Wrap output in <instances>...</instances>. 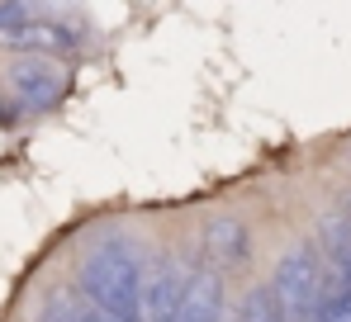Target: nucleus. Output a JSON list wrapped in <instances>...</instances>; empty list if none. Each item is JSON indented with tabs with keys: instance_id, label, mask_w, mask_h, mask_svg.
<instances>
[{
	"instance_id": "nucleus-1",
	"label": "nucleus",
	"mask_w": 351,
	"mask_h": 322,
	"mask_svg": "<svg viewBox=\"0 0 351 322\" xmlns=\"http://www.w3.org/2000/svg\"><path fill=\"white\" fill-rule=\"evenodd\" d=\"M81 289H86L90 308L119 322H143V280L123 251H95L81 266Z\"/></svg>"
},
{
	"instance_id": "nucleus-2",
	"label": "nucleus",
	"mask_w": 351,
	"mask_h": 322,
	"mask_svg": "<svg viewBox=\"0 0 351 322\" xmlns=\"http://www.w3.org/2000/svg\"><path fill=\"white\" fill-rule=\"evenodd\" d=\"M323 261H318V251L313 247H294L285 251V261L276 266V280H271V294L280 299V308H285V318H304L318 308V299H323Z\"/></svg>"
},
{
	"instance_id": "nucleus-3",
	"label": "nucleus",
	"mask_w": 351,
	"mask_h": 322,
	"mask_svg": "<svg viewBox=\"0 0 351 322\" xmlns=\"http://www.w3.org/2000/svg\"><path fill=\"white\" fill-rule=\"evenodd\" d=\"M10 86L19 95V105L29 109H53L66 90V71H62L53 57H19L10 66Z\"/></svg>"
},
{
	"instance_id": "nucleus-4",
	"label": "nucleus",
	"mask_w": 351,
	"mask_h": 322,
	"mask_svg": "<svg viewBox=\"0 0 351 322\" xmlns=\"http://www.w3.org/2000/svg\"><path fill=\"white\" fill-rule=\"evenodd\" d=\"M185 289H190V275L176 266V261H167V266L143 284V322H180Z\"/></svg>"
},
{
	"instance_id": "nucleus-5",
	"label": "nucleus",
	"mask_w": 351,
	"mask_h": 322,
	"mask_svg": "<svg viewBox=\"0 0 351 322\" xmlns=\"http://www.w3.org/2000/svg\"><path fill=\"white\" fill-rule=\"evenodd\" d=\"M180 322H223V275L214 266H199L190 275Z\"/></svg>"
},
{
	"instance_id": "nucleus-6",
	"label": "nucleus",
	"mask_w": 351,
	"mask_h": 322,
	"mask_svg": "<svg viewBox=\"0 0 351 322\" xmlns=\"http://www.w3.org/2000/svg\"><path fill=\"white\" fill-rule=\"evenodd\" d=\"M0 43H5V48H24L29 57H53V53L76 48V34L62 29V24H29V19H24V24H14V29H5Z\"/></svg>"
},
{
	"instance_id": "nucleus-7",
	"label": "nucleus",
	"mask_w": 351,
	"mask_h": 322,
	"mask_svg": "<svg viewBox=\"0 0 351 322\" xmlns=\"http://www.w3.org/2000/svg\"><path fill=\"white\" fill-rule=\"evenodd\" d=\"M204 256H209L214 266H242V261L252 256L247 227H242L237 218H214V223L204 227Z\"/></svg>"
},
{
	"instance_id": "nucleus-8",
	"label": "nucleus",
	"mask_w": 351,
	"mask_h": 322,
	"mask_svg": "<svg viewBox=\"0 0 351 322\" xmlns=\"http://www.w3.org/2000/svg\"><path fill=\"white\" fill-rule=\"evenodd\" d=\"M308 322H351V289L347 284H328L318 308L308 313Z\"/></svg>"
},
{
	"instance_id": "nucleus-9",
	"label": "nucleus",
	"mask_w": 351,
	"mask_h": 322,
	"mask_svg": "<svg viewBox=\"0 0 351 322\" xmlns=\"http://www.w3.org/2000/svg\"><path fill=\"white\" fill-rule=\"evenodd\" d=\"M242 322H290L285 318V308H280V299L271 294V289H252L247 299H242Z\"/></svg>"
},
{
	"instance_id": "nucleus-10",
	"label": "nucleus",
	"mask_w": 351,
	"mask_h": 322,
	"mask_svg": "<svg viewBox=\"0 0 351 322\" xmlns=\"http://www.w3.org/2000/svg\"><path fill=\"white\" fill-rule=\"evenodd\" d=\"M76 322H119V318H110V313H100V308H90V304H86V308L76 313Z\"/></svg>"
},
{
	"instance_id": "nucleus-11",
	"label": "nucleus",
	"mask_w": 351,
	"mask_h": 322,
	"mask_svg": "<svg viewBox=\"0 0 351 322\" xmlns=\"http://www.w3.org/2000/svg\"><path fill=\"white\" fill-rule=\"evenodd\" d=\"M342 280H347V289H351V261H347V266H342Z\"/></svg>"
},
{
	"instance_id": "nucleus-12",
	"label": "nucleus",
	"mask_w": 351,
	"mask_h": 322,
	"mask_svg": "<svg viewBox=\"0 0 351 322\" xmlns=\"http://www.w3.org/2000/svg\"><path fill=\"white\" fill-rule=\"evenodd\" d=\"M0 123H10V109H5V105H0Z\"/></svg>"
}]
</instances>
